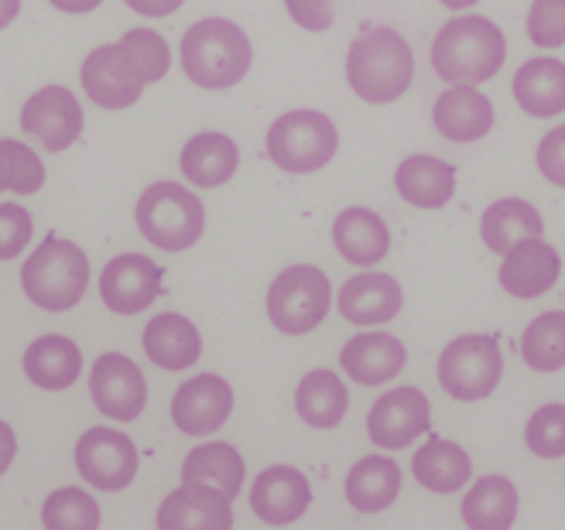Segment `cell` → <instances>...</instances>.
Wrapping results in <instances>:
<instances>
[{
	"label": "cell",
	"mask_w": 565,
	"mask_h": 530,
	"mask_svg": "<svg viewBox=\"0 0 565 530\" xmlns=\"http://www.w3.org/2000/svg\"><path fill=\"white\" fill-rule=\"evenodd\" d=\"M415 79L412 45L394 28H363L347 52V83L363 104H394Z\"/></svg>",
	"instance_id": "obj_1"
},
{
	"label": "cell",
	"mask_w": 565,
	"mask_h": 530,
	"mask_svg": "<svg viewBox=\"0 0 565 530\" xmlns=\"http://www.w3.org/2000/svg\"><path fill=\"white\" fill-rule=\"evenodd\" d=\"M504 31L480 14L456 18L439 28L431 42V69L452 86H477L504 69Z\"/></svg>",
	"instance_id": "obj_2"
},
{
	"label": "cell",
	"mask_w": 565,
	"mask_h": 530,
	"mask_svg": "<svg viewBox=\"0 0 565 530\" xmlns=\"http://www.w3.org/2000/svg\"><path fill=\"white\" fill-rule=\"evenodd\" d=\"M182 69L203 89H230L250 73V39L226 18L195 21L182 39Z\"/></svg>",
	"instance_id": "obj_3"
},
{
	"label": "cell",
	"mask_w": 565,
	"mask_h": 530,
	"mask_svg": "<svg viewBox=\"0 0 565 530\" xmlns=\"http://www.w3.org/2000/svg\"><path fill=\"white\" fill-rule=\"evenodd\" d=\"M21 284L31 305L45 312H70L86 294L89 260L76 244L49 237L21 268Z\"/></svg>",
	"instance_id": "obj_4"
},
{
	"label": "cell",
	"mask_w": 565,
	"mask_h": 530,
	"mask_svg": "<svg viewBox=\"0 0 565 530\" xmlns=\"http://www.w3.org/2000/svg\"><path fill=\"white\" fill-rule=\"evenodd\" d=\"M135 216H138L141 237L164 253L189 250L203 237V226H206V213H203V203H199V195H192L189 188L175 182H154L151 188H145Z\"/></svg>",
	"instance_id": "obj_5"
},
{
	"label": "cell",
	"mask_w": 565,
	"mask_h": 530,
	"mask_svg": "<svg viewBox=\"0 0 565 530\" xmlns=\"http://www.w3.org/2000/svg\"><path fill=\"white\" fill-rule=\"evenodd\" d=\"M340 130L319 110L281 113L268 130V158L288 175L319 172L337 158Z\"/></svg>",
	"instance_id": "obj_6"
},
{
	"label": "cell",
	"mask_w": 565,
	"mask_h": 530,
	"mask_svg": "<svg viewBox=\"0 0 565 530\" xmlns=\"http://www.w3.org/2000/svg\"><path fill=\"white\" fill-rule=\"evenodd\" d=\"M504 377V356L493 336H459L439 356V383L456 401H483Z\"/></svg>",
	"instance_id": "obj_7"
},
{
	"label": "cell",
	"mask_w": 565,
	"mask_h": 530,
	"mask_svg": "<svg viewBox=\"0 0 565 530\" xmlns=\"http://www.w3.org/2000/svg\"><path fill=\"white\" fill-rule=\"evenodd\" d=\"M329 278L319 268L298 263V268H288L275 278L268 291V318L285 336L312 333L329 312Z\"/></svg>",
	"instance_id": "obj_8"
},
{
	"label": "cell",
	"mask_w": 565,
	"mask_h": 530,
	"mask_svg": "<svg viewBox=\"0 0 565 530\" xmlns=\"http://www.w3.org/2000/svg\"><path fill=\"white\" fill-rule=\"evenodd\" d=\"M145 86H148L145 69L124 42L99 45L83 62V89L93 104L104 107V110L135 107L145 93Z\"/></svg>",
	"instance_id": "obj_9"
},
{
	"label": "cell",
	"mask_w": 565,
	"mask_h": 530,
	"mask_svg": "<svg viewBox=\"0 0 565 530\" xmlns=\"http://www.w3.org/2000/svg\"><path fill=\"white\" fill-rule=\"evenodd\" d=\"M76 469L93 489L117 493L138 476V448L114 428H89L76 442Z\"/></svg>",
	"instance_id": "obj_10"
},
{
	"label": "cell",
	"mask_w": 565,
	"mask_h": 530,
	"mask_svg": "<svg viewBox=\"0 0 565 530\" xmlns=\"http://www.w3.org/2000/svg\"><path fill=\"white\" fill-rule=\"evenodd\" d=\"M89 393L99 414L114 421H135L148 404V383L135 359L104 353L89 370Z\"/></svg>",
	"instance_id": "obj_11"
},
{
	"label": "cell",
	"mask_w": 565,
	"mask_h": 530,
	"mask_svg": "<svg viewBox=\"0 0 565 530\" xmlns=\"http://www.w3.org/2000/svg\"><path fill=\"white\" fill-rule=\"evenodd\" d=\"M431 424L428 397L418 387H391L367 414V435L381 448H405L422 439Z\"/></svg>",
	"instance_id": "obj_12"
},
{
	"label": "cell",
	"mask_w": 565,
	"mask_h": 530,
	"mask_svg": "<svg viewBox=\"0 0 565 530\" xmlns=\"http://www.w3.org/2000/svg\"><path fill=\"white\" fill-rule=\"evenodd\" d=\"M234 411V387L216 374H199L172 397V421L182 435L206 439L226 424Z\"/></svg>",
	"instance_id": "obj_13"
},
{
	"label": "cell",
	"mask_w": 565,
	"mask_h": 530,
	"mask_svg": "<svg viewBox=\"0 0 565 530\" xmlns=\"http://www.w3.org/2000/svg\"><path fill=\"white\" fill-rule=\"evenodd\" d=\"M21 127L49 151H65L83 134V107L65 86H45L24 104Z\"/></svg>",
	"instance_id": "obj_14"
},
{
	"label": "cell",
	"mask_w": 565,
	"mask_h": 530,
	"mask_svg": "<svg viewBox=\"0 0 565 530\" xmlns=\"http://www.w3.org/2000/svg\"><path fill=\"white\" fill-rule=\"evenodd\" d=\"M104 305L117 315H138L161 294V268L145 253H120L99 274Z\"/></svg>",
	"instance_id": "obj_15"
},
{
	"label": "cell",
	"mask_w": 565,
	"mask_h": 530,
	"mask_svg": "<svg viewBox=\"0 0 565 530\" xmlns=\"http://www.w3.org/2000/svg\"><path fill=\"white\" fill-rule=\"evenodd\" d=\"M161 530H230L234 527V510L230 496L206 486V483H182L175 493L164 496L158 507Z\"/></svg>",
	"instance_id": "obj_16"
},
{
	"label": "cell",
	"mask_w": 565,
	"mask_h": 530,
	"mask_svg": "<svg viewBox=\"0 0 565 530\" xmlns=\"http://www.w3.org/2000/svg\"><path fill=\"white\" fill-rule=\"evenodd\" d=\"M312 504L309 479L291 466H271L264 469L250 486V510L257 520L271 527H288L302 517Z\"/></svg>",
	"instance_id": "obj_17"
},
{
	"label": "cell",
	"mask_w": 565,
	"mask_h": 530,
	"mask_svg": "<svg viewBox=\"0 0 565 530\" xmlns=\"http://www.w3.org/2000/svg\"><path fill=\"white\" fill-rule=\"evenodd\" d=\"M558 274H562L558 250L552 244H545L542 237H531L504 253L501 288L527 302V298H542L545 291H552Z\"/></svg>",
	"instance_id": "obj_18"
},
{
	"label": "cell",
	"mask_w": 565,
	"mask_h": 530,
	"mask_svg": "<svg viewBox=\"0 0 565 530\" xmlns=\"http://www.w3.org/2000/svg\"><path fill=\"white\" fill-rule=\"evenodd\" d=\"M405 363H408V349L391 333H356L340 349V367L353 383L363 387H381L394 380L405 370Z\"/></svg>",
	"instance_id": "obj_19"
},
{
	"label": "cell",
	"mask_w": 565,
	"mask_h": 530,
	"mask_svg": "<svg viewBox=\"0 0 565 530\" xmlns=\"http://www.w3.org/2000/svg\"><path fill=\"white\" fill-rule=\"evenodd\" d=\"M431 123L452 144L483 141L493 127V104L473 86H449L436 107H431Z\"/></svg>",
	"instance_id": "obj_20"
},
{
	"label": "cell",
	"mask_w": 565,
	"mask_h": 530,
	"mask_svg": "<svg viewBox=\"0 0 565 530\" xmlns=\"http://www.w3.org/2000/svg\"><path fill=\"white\" fill-rule=\"evenodd\" d=\"M405 305L402 281L391 274H356L340 288V315L353 325H384Z\"/></svg>",
	"instance_id": "obj_21"
},
{
	"label": "cell",
	"mask_w": 565,
	"mask_h": 530,
	"mask_svg": "<svg viewBox=\"0 0 565 530\" xmlns=\"http://www.w3.org/2000/svg\"><path fill=\"white\" fill-rule=\"evenodd\" d=\"M332 244L353 268H374L391 250V229L374 209L353 206L332 223Z\"/></svg>",
	"instance_id": "obj_22"
},
{
	"label": "cell",
	"mask_w": 565,
	"mask_h": 530,
	"mask_svg": "<svg viewBox=\"0 0 565 530\" xmlns=\"http://www.w3.org/2000/svg\"><path fill=\"white\" fill-rule=\"evenodd\" d=\"M394 185L405 203H412L418 209H443L456 195V169L443 158L412 154L397 164Z\"/></svg>",
	"instance_id": "obj_23"
},
{
	"label": "cell",
	"mask_w": 565,
	"mask_h": 530,
	"mask_svg": "<svg viewBox=\"0 0 565 530\" xmlns=\"http://www.w3.org/2000/svg\"><path fill=\"white\" fill-rule=\"evenodd\" d=\"M514 99L531 117L565 113V62L562 58H527L514 73Z\"/></svg>",
	"instance_id": "obj_24"
},
{
	"label": "cell",
	"mask_w": 565,
	"mask_h": 530,
	"mask_svg": "<svg viewBox=\"0 0 565 530\" xmlns=\"http://www.w3.org/2000/svg\"><path fill=\"white\" fill-rule=\"evenodd\" d=\"M145 353L161 370H185L203 353V339L185 315L164 312L154 315L145 328Z\"/></svg>",
	"instance_id": "obj_25"
},
{
	"label": "cell",
	"mask_w": 565,
	"mask_h": 530,
	"mask_svg": "<svg viewBox=\"0 0 565 530\" xmlns=\"http://www.w3.org/2000/svg\"><path fill=\"white\" fill-rule=\"evenodd\" d=\"M402 496V466L387 455L360 458L347 476V500L356 513H381Z\"/></svg>",
	"instance_id": "obj_26"
},
{
	"label": "cell",
	"mask_w": 565,
	"mask_h": 530,
	"mask_svg": "<svg viewBox=\"0 0 565 530\" xmlns=\"http://www.w3.org/2000/svg\"><path fill=\"white\" fill-rule=\"evenodd\" d=\"M24 374L42 390H65L83 374V353L65 336H42L24 353Z\"/></svg>",
	"instance_id": "obj_27"
},
{
	"label": "cell",
	"mask_w": 565,
	"mask_h": 530,
	"mask_svg": "<svg viewBox=\"0 0 565 530\" xmlns=\"http://www.w3.org/2000/svg\"><path fill=\"white\" fill-rule=\"evenodd\" d=\"M542 229H545L542 213L531 203H524V198H497L493 206L483 209L480 219V237L493 253H508L521 240L542 237Z\"/></svg>",
	"instance_id": "obj_28"
},
{
	"label": "cell",
	"mask_w": 565,
	"mask_h": 530,
	"mask_svg": "<svg viewBox=\"0 0 565 530\" xmlns=\"http://www.w3.org/2000/svg\"><path fill=\"white\" fill-rule=\"evenodd\" d=\"M241 151L226 134H195L182 148V175L199 188H220L237 175Z\"/></svg>",
	"instance_id": "obj_29"
},
{
	"label": "cell",
	"mask_w": 565,
	"mask_h": 530,
	"mask_svg": "<svg viewBox=\"0 0 565 530\" xmlns=\"http://www.w3.org/2000/svg\"><path fill=\"white\" fill-rule=\"evenodd\" d=\"M350 390L332 370H312L295 387V411L312 428H337L347 418Z\"/></svg>",
	"instance_id": "obj_30"
},
{
	"label": "cell",
	"mask_w": 565,
	"mask_h": 530,
	"mask_svg": "<svg viewBox=\"0 0 565 530\" xmlns=\"http://www.w3.org/2000/svg\"><path fill=\"white\" fill-rule=\"evenodd\" d=\"M462 520L473 530H511L518 520V489L508 476H483L462 496Z\"/></svg>",
	"instance_id": "obj_31"
},
{
	"label": "cell",
	"mask_w": 565,
	"mask_h": 530,
	"mask_svg": "<svg viewBox=\"0 0 565 530\" xmlns=\"http://www.w3.org/2000/svg\"><path fill=\"white\" fill-rule=\"evenodd\" d=\"M415 479L428 489V493H456L470 483L473 476V462L462 452L456 442L446 439H431L425 442L415 458H412Z\"/></svg>",
	"instance_id": "obj_32"
},
{
	"label": "cell",
	"mask_w": 565,
	"mask_h": 530,
	"mask_svg": "<svg viewBox=\"0 0 565 530\" xmlns=\"http://www.w3.org/2000/svg\"><path fill=\"white\" fill-rule=\"evenodd\" d=\"M182 483H206L234 500L244 486V458L226 442L195 445L182 462Z\"/></svg>",
	"instance_id": "obj_33"
},
{
	"label": "cell",
	"mask_w": 565,
	"mask_h": 530,
	"mask_svg": "<svg viewBox=\"0 0 565 530\" xmlns=\"http://www.w3.org/2000/svg\"><path fill=\"white\" fill-rule=\"evenodd\" d=\"M521 356L531 370L555 374L565 367V312L552 309L542 312L535 322H527L521 336Z\"/></svg>",
	"instance_id": "obj_34"
},
{
	"label": "cell",
	"mask_w": 565,
	"mask_h": 530,
	"mask_svg": "<svg viewBox=\"0 0 565 530\" xmlns=\"http://www.w3.org/2000/svg\"><path fill=\"white\" fill-rule=\"evenodd\" d=\"M45 185L42 158L21 141H0V192L35 195Z\"/></svg>",
	"instance_id": "obj_35"
},
{
	"label": "cell",
	"mask_w": 565,
	"mask_h": 530,
	"mask_svg": "<svg viewBox=\"0 0 565 530\" xmlns=\"http://www.w3.org/2000/svg\"><path fill=\"white\" fill-rule=\"evenodd\" d=\"M42 523L49 530H96L99 527V507L83 489L65 486V489H55L45 500Z\"/></svg>",
	"instance_id": "obj_36"
},
{
	"label": "cell",
	"mask_w": 565,
	"mask_h": 530,
	"mask_svg": "<svg viewBox=\"0 0 565 530\" xmlns=\"http://www.w3.org/2000/svg\"><path fill=\"white\" fill-rule=\"evenodd\" d=\"M524 442L539 458L565 455V404H545L527 418Z\"/></svg>",
	"instance_id": "obj_37"
},
{
	"label": "cell",
	"mask_w": 565,
	"mask_h": 530,
	"mask_svg": "<svg viewBox=\"0 0 565 530\" xmlns=\"http://www.w3.org/2000/svg\"><path fill=\"white\" fill-rule=\"evenodd\" d=\"M120 42L130 48V55L138 58V65L145 69V79L148 83L164 79V73H169V65H172V52H169V42H164L158 31L135 28V31H127Z\"/></svg>",
	"instance_id": "obj_38"
},
{
	"label": "cell",
	"mask_w": 565,
	"mask_h": 530,
	"mask_svg": "<svg viewBox=\"0 0 565 530\" xmlns=\"http://www.w3.org/2000/svg\"><path fill=\"white\" fill-rule=\"evenodd\" d=\"M527 39L539 48L565 45V0H531Z\"/></svg>",
	"instance_id": "obj_39"
},
{
	"label": "cell",
	"mask_w": 565,
	"mask_h": 530,
	"mask_svg": "<svg viewBox=\"0 0 565 530\" xmlns=\"http://www.w3.org/2000/svg\"><path fill=\"white\" fill-rule=\"evenodd\" d=\"M31 213L18 203L0 206V260H14L31 244Z\"/></svg>",
	"instance_id": "obj_40"
},
{
	"label": "cell",
	"mask_w": 565,
	"mask_h": 530,
	"mask_svg": "<svg viewBox=\"0 0 565 530\" xmlns=\"http://www.w3.org/2000/svg\"><path fill=\"white\" fill-rule=\"evenodd\" d=\"M535 161H539V172H542L552 185L565 188V123L555 127V130H548V134L539 141Z\"/></svg>",
	"instance_id": "obj_41"
},
{
	"label": "cell",
	"mask_w": 565,
	"mask_h": 530,
	"mask_svg": "<svg viewBox=\"0 0 565 530\" xmlns=\"http://www.w3.org/2000/svg\"><path fill=\"white\" fill-rule=\"evenodd\" d=\"M285 8L291 14V21L306 31H329L332 28V0H285Z\"/></svg>",
	"instance_id": "obj_42"
},
{
	"label": "cell",
	"mask_w": 565,
	"mask_h": 530,
	"mask_svg": "<svg viewBox=\"0 0 565 530\" xmlns=\"http://www.w3.org/2000/svg\"><path fill=\"white\" fill-rule=\"evenodd\" d=\"M124 4L145 18H169L172 11L182 8V0H124Z\"/></svg>",
	"instance_id": "obj_43"
},
{
	"label": "cell",
	"mask_w": 565,
	"mask_h": 530,
	"mask_svg": "<svg viewBox=\"0 0 565 530\" xmlns=\"http://www.w3.org/2000/svg\"><path fill=\"white\" fill-rule=\"evenodd\" d=\"M14 452H18V439H14V432H11V424L0 421V476H4V473L11 469Z\"/></svg>",
	"instance_id": "obj_44"
},
{
	"label": "cell",
	"mask_w": 565,
	"mask_h": 530,
	"mask_svg": "<svg viewBox=\"0 0 565 530\" xmlns=\"http://www.w3.org/2000/svg\"><path fill=\"white\" fill-rule=\"evenodd\" d=\"M52 4L58 8V11H65V14H89V11H96L104 0H52Z\"/></svg>",
	"instance_id": "obj_45"
},
{
	"label": "cell",
	"mask_w": 565,
	"mask_h": 530,
	"mask_svg": "<svg viewBox=\"0 0 565 530\" xmlns=\"http://www.w3.org/2000/svg\"><path fill=\"white\" fill-rule=\"evenodd\" d=\"M21 14V0H0V31Z\"/></svg>",
	"instance_id": "obj_46"
},
{
	"label": "cell",
	"mask_w": 565,
	"mask_h": 530,
	"mask_svg": "<svg viewBox=\"0 0 565 530\" xmlns=\"http://www.w3.org/2000/svg\"><path fill=\"white\" fill-rule=\"evenodd\" d=\"M443 8H452V11H462V8H473V4H480V0H439Z\"/></svg>",
	"instance_id": "obj_47"
}]
</instances>
